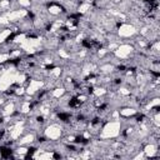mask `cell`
I'll use <instances>...</instances> for the list:
<instances>
[{
	"label": "cell",
	"mask_w": 160,
	"mask_h": 160,
	"mask_svg": "<svg viewBox=\"0 0 160 160\" xmlns=\"http://www.w3.org/2000/svg\"><path fill=\"white\" fill-rule=\"evenodd\" d=\"M61 134H62V129L55 124L48 126L45 132H44V135L48 138V140H51V141H55L59 138H61Z\"/></svg>",
	"instance_id": "cell-2"
},
{
	"label": "cell",
	"mask_w": 160,
	"mask_h": 160,
	"mask_svg": "<svg viewBox=\"0 0 160 160\" xmlns=\"http://www.w3.org/2000/svg\"><path fill=\"white\" fill-rule=\"evenodd\" d=\"M138 30L132 24H120L118 26V35L121 38H130Z\"/></svg>",
	"instance_id": "cell-1"
}]
</instances>
